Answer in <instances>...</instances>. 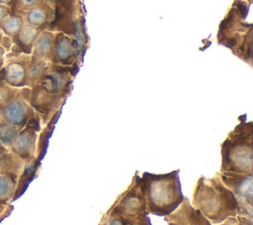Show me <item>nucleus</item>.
<instances>
[{
	"mask_svg": "<svg viewBox=\"0 0 253 225\" xmlns=\"http://www.w3.org/2000/svg\"><path fill=\"white\" fill-rule=\"evenodd\" d=\"M17 181L9 175H0V204L9 205L15 199Z\"/></svg>",
	"mask_w": 253,
	"mask_h": 225,
	"instance_id": "17",
	"label": "nucleus"
},
{
	"mask_svg": "<svg viewBox=\"0 0 253 225\" xmlns=\"http://www.w3.org/2000/svg\"><path fill=\"white\" fill-rule=\"evenodd\" d=\"M179 170L165 174L144 172L139 177L140 189L146 202L148 213L167 216L185 199L179 178Z\"/></svg>",
	"mask_w": 253,
	"mask_h": 225,
	"instance_id": "1",
	"label": "nucleus"
},
{
	"mask_svg": "<svg viewBox=\"0 0 253 225\" xmlns=\"http://www.w3.org/2000/svg\"><path fill=\"white\" fill-rule=\"evenodd\" d=\"M251 0H235L225 18L220 22L217 41L229 48L251 65L252 58V23L246 22Z\"/></svg>",
	"mask_w": 253,
	"mask_h": 225,
	"instance_id": "3",
	"label": "nucleus"
},
{
	"mask_svg": "<svg viewBox=\"0 0 253 225\" xmlns=\"http://www.w3.org/2000/svg\"><path fill=\"white\" fill-rule=\"evenodd\" d=\"M9 151V149L7 147H5L1 142H0V156H2L3 154L7 153Z\"/></svg>",
	"mask_w": 253,
	"mask_h": 225,
	"instance_id": "25",
	"label": "nucleus"
},
{
	"mask_svg": "<svg viewBox=\"0 0 253 225\" xmlns=\"http://www.w3.org/2000/svg\"><path fill=\"white\" fill-rule=\"evenodd\" d=\"M19 89L11 87L2 79H0V110L13 99Z\"/></svg>",
	"mask_w": 253,
	"mask_h": 225,
	"instance_id": "21",
	"label": "nucleus"
},
{
	"mask_svg": "<svg viewBox=\"0 0 253 225\" xmlns=\"http://www.w3.org/2000/svg\"><path fill=\"white\" fill-rule=\"evenodd\" d=\"M54 17V10L42 0L24 15L25 24L39 28L42 31L47 30Z\"/></svg>",
	"mask_w": 253,
	"mask_h": 225,
	"instance_id": "12",
	"label": "nucleus"
},
{
	"mask_svg": "<svg viewBox=\"0 0 253 225\" xmlns=\"http://www.w3.org/2000/svg\"><path fill=\"white\" fill-rule=\"evenodd\" d=\"M26 161L11 151L0 156V175H9L18 180Z\"/></svg>",
	"mask_w": 253,
	"mask_h": 225,
	"instance_id": "15",
	"label": "nucleus"
},
{
	"mask_svg": "<svg viewBox=\"0 0 253 225\" xmlns=\"http://www.w3.org/2000/svg\"><path fill=\"white\" fill-rule=\"evenodd\" d=\"M12 44H13L12 38L3 35V38H2V39H1V41H0V45L5 49L6 53H8V52L11 50Z\"/></svg>",
	"mask_w": 253,
	"mask_h": 225,
	"instance_id": "22",
	"label": "nucleus"
},
{
	"mask_svg": "<svg viewBox=\"0 0 253 225\" xmlns=\"http://www.w3.org/2000/svg\"><path fill=\"white\" fill-rule=\"evenodd\" d=\"M4 120L19 130L27 125L30 119L36 114L29 102L22 96L20 89L17 94L1 110Z\"/></svg>",
	"mask_w": 253,
	"mask_h": 225,
	"instance_id": "9",
	"label": "nucleus"
},
{
	"mask_svg": "<svg viewBox=\"0 0 253 225\" xmlns=\"http://www.w3.org/2000/svg\"><path fill=\"white\" fill-rule=\"evenodd\" d=\"M41 32V29L25 24L20 32L12 37L13 44H15L22 53L31 55L33 45Z\"/></svg>",
	"mask_w": 253,
	"mask_h": 225,
	"instance_id": "14",
	"label": "nucleus"
},
{
	"mask_svg": "<svg viewBox=\"0 0 253 225\" xmlns=\"http://www.w3.org/2000/svg\"><path fill=\"white\" fill-rule=\"evenodd\" d=\"M223 183L235 195L238 202L237 215L252 219V201H253V173H216Z\"/></svg>",
	"mask_w": 253,
	"mask_h": 225,
	"instance_id": "5",
	"label": "nucleus"
},
{
	"mask_svg": "<svg viewBox=\"0 0 253 225\" xmlns=\"http://www.w3.org/2000/svg\"><path fill=\"white\" fill-rule=\"evenodd\" d=\"M165 220L171 225H211L210 220L200 210L196 209L187 197L172 213L165 217Z\"/></svg>",
	"mask_w": 253,
	"mask_h": 225,
	"instance_id": "11",
	"label": "nucleus"
},
{
	"mask_svg": "<svg viewBox=\"0 0 253 225\" xmlns=\"http://www.w3.org/2000/svg\"><path fill=\"white\" fill-rule=\"evenodd\" d=\"M8 205H3V204H0V215L4 212V210L6 209V207H7Z\"/></svg>",
	"mask_w": 253,
	"mask_h": 225,
	"instance_id": "27",
	"label": "nucleus"
},
{
	"mask_svg": "<svg viewBox=\"0 0 253 225\" xmlns=\"http://www.w3.org/2000/svg\"><path fill=\"white\" fill-rule=\"evenodd\" d=\"M41 117L36 112L27 125L20 129L18 136L13 145L10 147L9 151L13 152L24 161L35 158L38 136L39 132L41 131Z\"/></svg>",
	"mask_w": 253,
	"mask_h": 225,
	"instance_id": "7",
	"label": "nucleus"
},
{
	"mask_svg": "<svg viewBox=\"0 0 253 225\" xmlns=\"http://www.w3.org/2000/svg\"><path fill=\"white\" fill-rule=\"evenodd\" d=\"M3 120H4V118H3V116H2V113H1V111H0V123H1Z\"/></svg>",
	"mask_w": 253,
	"mask_h": 225,
	"instance_id": "28",
	"label": "nucleus"
},
{
	"mask_svg": "<svg viewBox=\"0 0 253 225\" xmlns=\"http://www.w3.org/2000/svg\"><path fill=\"white\" fill-rule=\"evenodd\" d=\"M2 38H3V34H2V33H1V31H0V41H1Z\"/></svg>",
	"mask_w": 253,
	"mask_h": 225,
	"instance_id": "29",
	"label": "nucleus"
},
{
	"mask_svg": "<svg viewBox=\"0 0 253 225\" xmlns=\"http://www.w3.org/2000/svg\"><path fill=\"white\" fill-rule=\"evenodd\" d=\"M11 1H12V0H0V4H1V5H7V6H10Z\"/></svg>",
	"mask_w": 253,
	"mask_h": 225,
	"instance_id": "26",
	"label": "nucleus"
},
{
	"mask_svg": "<svg viewBox=\"0 0 253 225\" xmlns=\"http://www.w3.org/2000/svg\"><path fill=\"white\" fill-rule=\"evenodd\" d=\"M42 0H12L10 3L11 13L25 15L34 6L38 5Z\"/></svg>",
	"mask_w": 253,
	"mask_h": 225,
	"instance_id": "20",
	"label": "nucleus"
},
{
	"mask_svg": "<svg viewBox=\"0 0 253 225\" xmlns=\"http://www.w3.org/2000/svg\"><path fill=\"white\" fill-rule=\"evenodd\" d=\"M5 55H6V51H5V49L0 45V70H1L2 67H3Z\"/></svg>",
	"mask_w": 253,
	"mask_h": 225,
	"instance_id": "24",
	"label": "nucleus"
},
{
	"mask_svg": "<svg viewBox=\"0 0 253 225\" xmlns=\"http://www.w3.org/2000/svg\"><path fill=\"white\" fill-rule=\"evenodd\" d=\"M79 54H81V52L73 38L61 32L55 33L51 63L74 67L79 59Z\"/></svg>",
	"mask_w": 253,
	"mask_h": 225,
	"instance_id": "10",
	"label": "nucleus"
},
{
	"mask_svg": "<svg viewBox=\"0 0 253 225\" xmlns=\"http://www.w3.org/2000/svg\"><path fill=\"white\" fill-rule=\"evenodd\" d=\"M220 172L253 173V123L239 122L220 147Z\"/></svg>",
	"mask_w": 253,
	"mask_h": 225,
	"instance_id": "4",
	"label": "nucleus"
},
{
	"mask_svg": "<svg viewBox=\"0 0 253 225\" xmlns=\"http://www.w3.org/2000/svg\"><path fill=\"white\" fill-rule=\"evenodd\" d=\"M25 25L24 16L20 14L11 13L0 23V31L4 36L13 37L20 32Z\"/></svg>",
	"mask_w": 253,
	"mask_h": 225,
	"instance_id": "18",
	"label": "nucleus"
},
{
	"mask_svg": "<svg viewBox=\"0 0 253 225\" xmlns=\"http://www.w3.org/2000/svg\"><path fill=\"white\" fill-rule=\"evenodd\" d=\"M30 59L29 54L6 53L3 67L0 70V79L17 89L27 87V68Z\"/></svg>",
	"mask_w": 253,
	"mask_h": 225,
	"instance_id": "8",
	"label": "nucleus"
},
{
	"mask_svg": "<svg viewBox=\"0 0 253 225\" xmlns=\"http://www.w3.org/2000/svg\"><path fill=\"white\" fill-rule=\"evenodd\" d=\"M145 198L140 189L139 177L134 176L132 184L120 196L111 210V215H117L125 218H135L147 215Z\"/></svg>",
	"mask_w": 253,
	"mask_h": 225,
	"instance_id": "6",
	"label": "nucleus"
},
{
	"mask_svg": "<svg viewBox=\"0 0 253 225\" xmlns=\"http://www.w3.org/2000/svg\"><path fill=\"white\" fill-rule=\"evenodd\" d=\"M19 131L20 130L16 126L3 120L0 123V142L5 147L10 149V147L15 142Z\"/></svg>",
	"mask_w": 253,
	"mask_h": 225,
	"instance_id": "19",
	"label": "nucleus"
},
{
	"mask_svg": "<svg viewBox=\"0 0 253 225\" xmlns=\"http://www.w3.org/2000/svg\"><path fill=\"white\" fill-rule=\"evenodd\" d=\"M54 37H55L54 32H51L48 30L42 31L39 34L33 45L31 57L36 59L45 60L51 63Z\"/></svg>",
	"mask_w": 253,
	"mask_h": 225,
	"instance_id": "13",
	"label": "nucleus"
},
{
	"mask_svg": "<svg viewBox=\"0 0 253 225\" xmlns=\"http://www.w3.org/2000/svg\"><path fill=\"white\" fill-rule=\"evenodd\" d=\"M50 62L31 57L27 68V87L39 85L49 68Z\"/></svg>",
	"mask_w": 253,
	"mask_h": 225,
	"instance_id": "16",
	"label": "nucleus"
},
{
	"mask_svg": "<svg viewBox=\"0 0 253 225\" xmlns=\"http://www.w3.org/2000/svg\"><path fill=\"white\" fill-rule=\"evenodd\" d=\"M191 204L213 223H220L238 213L234 193L223 185L217 174L212 178L202 176L198 180Z\"/></svg>",
	"mask_w": 253,
	"mask_h": 225,
	"instance_id": "2",
	"label": "nucleus"
},
{
	"mask_svg": "<svg viewBox=\"0 0 253 225\" xmlns=\"http://www.w3.org/2000/svg\"><path fill=\"white\" fill-rule=\"evenodd\" d=\"M11 14V10L10 7L7 5H1L0 4V23L7 18L9 15Z\"/></svg>",
	"mask_w": 253,
	"mask_h": 225,
	"instance_id": "23",
	"label": "nucleus"
}]
</instances>
